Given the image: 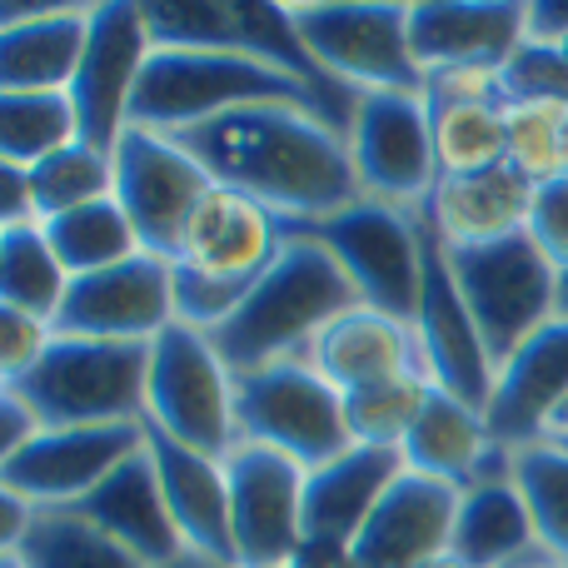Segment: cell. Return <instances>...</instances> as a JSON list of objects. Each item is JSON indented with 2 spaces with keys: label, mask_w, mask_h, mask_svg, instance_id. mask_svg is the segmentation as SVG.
<instances>
[{
  "label": "cell",
  "mask_w": 568,
  "mask_h": 568,
  "mask_svg": "<svg viewBox=\"0 0 568 568\" xmlns=\"http://www.w3.org/2000/svg\"><path fill=\"white\" fill-rule=\"evenodd\" d=\"M10 554L20 559V568H145L75 509H36L26 539Z\"/></svg>",
  "instance_id": "obj_32"
},
{
  "label": "cell",
  "mask_w": 568,
  "mask_h": 568,
  "mask_svg": "<svg viewBox=\"0 0 568 568\" xmlns=\"http://www.w3.org/2000/svg\"><path fill=\"white\" fill-rule=\"evenodd\" d=\"M524 40H529V6L524 0H424V6H409V45L424 75L454 65L504 70Z\"/></svg>",
  "instance_id": "obj_19"
},
{
  "label": "cell",
  "mask_w": 568,
  "mask_h": 568,
  "mask_svg": "<svg viewBox=\"0 0 568 568\" xmlns=\"http://www.w3.org/2000/svg\"><path fill=\"white\" fill-rule=\"evenodd\" d=\"M529 240L549 255V265L568 270V175L534 185V210H529Z\"/></svg>",
  "instance_id": "obj_41"
},
{
  "label": "cell",
  "mask_w": 568,
  "mask_h": 568,
  "mask_svg": "<svg viewBox=\"0 0 568 568\" xmlns=\"http://www.w3.org/2000/svg\"><path fill=\"white\" fill-rule=\"evenodd\" d=\"M439 175H479L509 165V110L504 105H439L429 110Z\"/></svg>",
  "instance_id": "obj_33"
},
{
  "label": "cell",
  "mask_w": 568,
  "mask_h": 568,
  "mask_svg": "<svg viewBox=\"0 0 568 568\" xmlns=\"http://www.w3.org/2000/svg\"><path fill=\"white\" fill-rule=\"evenodd\" d=\"M165 568H240V564H225V559H210V554L185 549V554H180V559H170Z\"/></svg>",
  "instance_id": "obj_45"
},
{
  "label": "cell",
  "mask_w": 568,
  "mask_h": 568,
  "mask_svg": "<svg viewBox=\"0 0 568 568\" xmlns=\"http://www.w3.org/2000/svg\"><path fill=\"white\" fill-rule=\"evenodd\" d=\"M70 275L55 260L45 230L40 225H6L0 230V304L20 314L55 324L60 304H65Z\"/></svg>",
  "instance_id": "obj_31"
},
{
  "label": "cell",
  "mask_w": 568,
  "mask_h": 568,
  "mask_svg": "<svg viewBox=\"0 0 568 568\" xmlns=\"http://www.w3.org/2000/svg\"><path fill=\"white\" fill-rule=\"evenodd\" d=\"M50 339H55V324L36 320V314H20L0 304V384H16L45 359Z\"/></svg>",
  "instance_id": "obj_39"
},
{
  "label": "cell",
  "mask_w": 568,
  "mask_h": 568,
  "mask_svg": "<svg viewBox=\"0 0 568 568\" xmlns=\"http://www.w3.org/2000/svg\"><path fill=\"white\" fill-rule=\"evenodd\" d=\"M290 16L329 80L359 95H424V70L409 45V6H290Z\"/></svg>",
  "instance_id": "obj_10"
},
{
  "label": "cell",
  "mask_w": 568,
  "mask_h": 568,
  "mask_svg": "<svg viewBox=\"0 0 568 568\" xmlns=\"http://www.w3.org/2000/svg\"><path fill=\"white\" fill-rule=\"evenodd\" d=\"M434 384L424 379V369L399 374V379H379L364 384V389L344 394V424H349L354 444H369V449H404L414 419L424 414Z\"/></svg>",
  "instance_id": "obj_34"
},
{
  "label": "cell",
  "mask_w": 568,
  "mask_h": 568,
  "mask_svg": "<svg viewBox=\"0 0 568 568\" xmlns=\"http://www.w3.org/2000/svg\"><path fill=\"white\" fill-rule=\"evenodd\" d=\"M180 320L175 265L155 255H135L125 265H110L100 275L70 280L65 304L55 314V334L75 339H115L150 344Z\"/></svg>",
  "instance_id": "obj_17"
},
{
  "label": "cell",
  "mask_w": 568,
  "mask_h": 568,
  "mask_svg": "<svg viewBox=\"0 0 568 568\" xmlns=\"http://www.w3.org/2000/svg\"><path fill=\"white\" fill-rule=\"evenodd\" d=\"M534 185L514 165L479 170V175H439L419 215L434 225L444 250H484L499 240L529 235Z\"/></svg>",
  "instance_id": "obj_24"
},
{
  "label": "cell",
  "mask_w": 568,
  "mask_h": 568,
  "mask_svg": "<svg viewBox=\"0 0 568 568\" xmlns=\"http://www.w3.org/2000/svg\"><path fill=\"white\" fill-rule=\"evenodd\" d=\"M80 140L70 90H0V165L36 170Z\"/></svg>",
  "instance_id": "obj_30"
},
{
  "label": "cell",
  "mask_w": 568,
  "mask_h": 568,
  "mask_svg": "<svg viewBox=\"0 0 568 568\" xmlns=\"http://www.w3.org/2000/svg\"><path fill=\"white\" fill-rule=\"evenodd\" d=\"M459 489L404 469L349 544V568H424L449 554Z\"/></svg>",
  "instance_id": "obj_20"
},
{
  "label": "cell",
  "mask_w": 568,
  "mask_h": 568,
  "mask_svg": "<svg viewBox=\"0 0 568 568\" xmlns=\"http://www.w3.org/2000/svg\"><path fill=\"white\" fill-rule=\"evenodd\" d=\"M549 434H568V399L559 404V414H554V424H549ZM549 434H544V439H549Z\"/></svg>",
  "instance_id": "obj_46"
},
{
  "label": "cell",
  "mask_w": 568,
  "mask_h": 568,
  "mask_svg": "<svg viewBox=\"0 0 568 568\" xmlns=\"http://www.w3.org/2000/svg\"><path fill=\"white\" fill-rule=\"evenodd\" d=\"M310 364L339 394H354L379 379H399V374L419 369L414 324L394 320V314H384V310H369V304H354L349 314H339V320L314 339Z\"/></svg>",
  "instance_id": "obj_28"
},
{
  "label": "cell",
  "mask_w": 568,
  "mask_h": 568,
  "mask_svg": "<svg viewBox=\"0 0 568 568\" xmlns=\"http://www.w3.org/2000/svg\"><path fill=\"white\" fill-rule=\"evenodd\" d=\"M110 160H115V200L135 225L140 250L155 260H175L180 235H185L190 215L200 210V200L215 190V180L205 175V165L180 140L140 125H130L120 135Z\"/></svg>",
  "instance_id": "obj_12"
},
{
  "label": "cell",
  "mask_w": 568,
  "mask_h": 568,
  "mask_svg": "<svg viewBox=\"0 0 568 568\" xmlns=\"http://www.w3.org/2000/svg\"><path fill=\"white\" fill-rule=\"evenodd\" d=\"M554 568H564V564H554Z\"/></svg>",
  "instance_id": "obj_52"
},
{
  "label": "cell",
  "mask_w": 568,
  "mask_h": 568,
  "mask_svg": "<svg viewBox=\"0 0 568 568\" xmlns=\"http://www.w3.org/2000/svg\"><path fill=\"white\" fill-rule=\"evenodd\" d=\"M549 439H559V444H564V449H568V434H549Z\"/></svg>",
  "instance_id": "obj_50"
},
{
  "label": "cell",
  "mask_w": 568,
  "mask_h": 568,
  "mask_svg": "<svg viewBox=\"0 0 568 568\" xmlns=\"http://www.w3.org/2000/svg\"><path fill=\"white\" fill-rule=\"evenodd\" d=\"M284 250V230L265 205L245 200L240 190L215 185L190 215L175 250V300L180 320L195 329H215L240 310L255 280L275 265Z\"/></svg>",
  "instance_id": "obj_3"
},
{
  "label": "cell",
  "mask_w": 568,
  "mask_h": 568,
  "mask_svg": "<svg viewBox=\"0 0 568 568\" xmlns=\"http://www.w3.org/2000/svg\"><path fill=\"white\" fill-rule=\"evenodd\" d=\"M150 55H155V40H150L140 0L90 6V45L75 80H70V105H75L85 145L105 150V155L120 145V135L130 130V105H135V85L145 75Z\"/></svg>",
  "instance_id": "obj_14"
},
{
  "label": "cell",
  "mask_w": 568,
  "mask_h": 568,
  "mask_svg": "<svg viewBox=\"0 0 568 568\" xmlns=\"http://www.w3.org/2000/svg\"><path fill=\"white\" fill-rule=\"evenodd\" d=\"M449 554L469 568H554L514 479H489L459 489Z\"/></svg>",
  "instance_id": "obj_27"
},
{
  "label": "cell",
  "mask_w": 568,
  "mask_h": 568,
  "mask_svg": "<svg viewBox=\"0 0 568 568\" xmlns=\"http://www.w3.org/2000/svg\"><path fill=\"white\" fill-rule=\"evenodd\" d=\"M230 474V524H235V559L240 568H275L294 564L304 544V479L294 459L240 439L225 454Z\"/></svg>",
  "instance_id": "obj_16"
},
{
  "label": "cell",
  "mask_w": 568,
  "mask_h": 568,
  "mask_svg": "<svg viewBox=\"0 0 568 568\" xmlns=\"http://www.w3.org/2000/svg\"><path fill=\"white\" fill-rule=\"evenodd\" d=\"M90 45V6L6 10L0 16V90H70Z\"/></svg>",
  "instance_id": "obj_26"
},
{
  "label": "cell",
  "mask_w": 568,
  "mask_h": 568,
  "mask_svg": "<svg viewBox=\"0 0 568 568\" xmlns=\"http://www.w3.org/2000/svg\"><path fill=\"white\" fill-rule=\"evenodd\" d=\"M568 399V320L554 314L539 334L514 349V359L499 364V384L489 399V434L509 449L544 439Z\"/></svg>",
  "instance_id": "obj_23"
},
{
  "label": "cell",
  "mask_w": 568,
  "mask_h": 568,
  "mask_svg": "<svg viewBox=\"0 0 568 568\" xmlns=\"http://www.w3.org/2000/svg\"><path fill=\"white\" fill-rule=\"evenodd\" d=\"M524 100H568V55L544 40H524L504 65V105Z\"/></svg>",
  "instance_id": "obj_38"
},
{
  "label": "cell",
  "mask_w": 568,
  "mask_h": 568,
  "mask_svg": "<svg viewBox=\"0 0 568 568\" xmlns=\"http://www.w3.org/2000/svg\"><path fill=\"white\" fill-rule=\"evenodd\" d=\"M45 240L55 250V260L65 265L70 280L80 275H100L110 265H125V260L145 255L140 250V235L130 225V215L120 210V200H95V205H80V210H65V215L45 220Z\"/></svg>",
  "instance_id": "obj_29"
},
{
  "label": "cell",
  "mask_w": 568,
  "mask_h": 568,
  "mask_svg": "<svg viewBox=\"0 0 568 568\" xmlns=\"http://www.w3.org/2000/svg\"><path fill=\"white\" fill-rule=\"evenodd\" d=\"M140 449H145V419L100 424V429H40L30 444L0 459V489L20 494L36 509H75Z\"/></svg>",
  "instance_id": "obj_15"
},
{
  "label": "cell",
  "mask_w": 568,
  "mask_h": 568,
  "mask_svg": "<svg viewBox=\"0 0 568 568\" xmlns=\"http://www.w3.org/2000/svg\"><path fill=\"white\" fill-rule=\"evenodd\" d=\"M424 105L429 110H439V105H504V70H484V65L429 70V75H424Z\"/></svg>",
  "instance_id": "obj_40"
},
{
  "label": "cell",
  "mask_w": 568,
  "mask_h": 568,
  "mask_svg": "<svg viewBox=\"0 0 568 568\" xmlns=\"http://www.w3.org/2000/svg\"><path fill=\"white\" fill-rule=\"evenodd\" d=\"M404 469L439 479L449 489L514 479V449L489 434V419L444 389H429V404L404 439Z\"/></svg>",
  "instance_id": "obj_22"
},
{
  "label": "cell",
  "mask_w": 568,
  "mask_h": 568,
  "mask_svg": "<svg viewBox=\"0 0 568 568\" xmlns=\"http://www.w3.org/2000/svg\"><path fill=\"white\" fill-rule=\"evenodd\" d=\"M529 40L564 45V40H568V6H554V0H539V6H529Z\"/></svg>",
  "instance_id": "obj_44"
},
{
  "label": "cell",
  "mask_w": 568,
  "mask_h": 568,
  "mask_svg": "<svg viewBox=\"0 0 568 568\" xmlns=\"http://www.w3.org/2000/svg\"><path fill=\"white\" fill-rule=\"evenodd\" d=\"M344 140H349L364 200L424 210V200L439 185V155H434V125L424 95H394V90L359 95Z\"/></svg>",
  "instance_id": "obj_13"
},
{
  "label": "cell",
  "mask_w": 568,
  "mask_h": 568,
  "mask_svg": "<svg viewBox=\"0 0 568 568\" xmlns=\"http://www.w3.org/2000/svg\"><path fill=\"white\" fill-rule=\"evenodd\" d=\"M145 424L165 429L190 449L225 459L240 444L235 424V374L220 359L205 329L175 320L160 339H150Z\"/></svg>",
  "instance_id": "obj_7"
},
{
  "label": "cell",
  "mask_w": 568,
  "mask_h": 568,
  "mask_svg": "<svg viewBox=\"0 0 568 568\" xmlns=\"http://www.w3.org/2000/svg\"><path fill=\"white\" fill-rule=\"evenodd\" d=\"M419 225H424V280H419V314H414L419 369L434 389L454 394V399H464L469 409H479L489 419L499 364H494L489 344H484L479 324H474L469 304H464L444 240L434 235V225L424 215Z\"/></svg>",
  "instance_id": "obj_11"
},
{
  "label": "cell",
  "mask_w": 568,
  "mask_h": 568,
  "mask_svg": "<svg viewBox=\"0 0 568 568\" xmlns=\"http://www.w3.org/2000/svg\"><path fill=\"white\" fill-rule=\"evenodd\" d=\"M75 514L95 524L100 534H110L120 549H130L145 568H165L170 559L185 554V539H180L175 519H170L155 464H150L145 449L120 464L95 494H85L75 504Z\"/></svg>",
  "instance_id": "obj_25"
},
{
  "label": "cell",
  "mask_w": 568,
  "mask_h": 568,
  "mask_svg": "<svg viewBox=\"0 0 568 568\" xmlns=\"http://www.w3.org/2000/svg\"><path fill=\"white\" fill-rule=\"evenodd\" d=\"M275 568H300V564H275Z\"/></svg>",
  "instance_id": "obj_51"
},
{
  "label": "cell",
  "mask_w": 568,
  "mask_h": 568,
  "mask_svg": "<svg viewBox=\"0 0 568 568\" xmlns=\"http://www.w3.org/2000/svg\"><path fill=\"white\" fill-rule=\"evenodd\" d=\"M0 568H20V559L16 554H0Z\"/></svg>",
  "instance_id": "obj_49"
},
{
  "label": "cell",
  "mask_w": 568,
  "mask_h": 568,
  "mask_svg": "<svg viewBox=\"0 0 568 568\" xmlns=\"http://www.w3.org/2000/svg\"><path fill=\"white\" fill-rule=\"evenodd\" d=\"M514 484L529 504L549 559L568 568V449L559 439H534L514 449Z\"/></svg>",
  "instance_id": "obj_35"
},
{
  "label": "cell",
  "mask_w": 568,
  "mask_h": 568,
  "mask_svg": "<svg viewBox=\"0 0 568 568\" xmlns=\"http://www.w3.org/2000/svg\"><path fill=\"white\" fill-rule=\"evenodd\" d=\"M424 568H469V564H464V559H454V554H439V559H429Z\"/></svg>",
  "instance_id": "obj_47"
},
{
  "label": "cell",
  "mask_w": 568,
  "mask_h": 568,
  "mask_svg": "<svg viewBox=\"0 0 568 568\" xmlns=\"http://www.w3.org/2000/svg\"><path fill=\"white\" fill-rule=\"evenodd\" d=\"M170 140H180L215 185L240 190L275 220H324L359 200L349 140L310 105H245Z\"/></svg>",
  "instance_id": "obj_1"
},
{
  "label": "cell",
  "mask_w": 568,
  "mask_h": 568,
  "mask_svg": "<svg viewBox=\"0 0 568 568\" xmlns=\"http://www.w3.org/2000/svg\"><path fill=\"white\" fill-rule=\"evenodd\" d=\"M30 190H36V220L45 225V220L65 215V210L95 205V200L115 195V160L105 150L75 140V145H65L60 155L40 160L30 170Z\"/></svg>",
  "instance_id": "obj_36"
},
{
  "label": "cell",
  "mask_w": 568,
  "mask_h": 568,
  "mask_svg": "<svg viewBox=\"0 0 568 568\" xmlns=\"http://www.w3.org/2000/svg\"><path fill=\"white\" fill-rule=\"evenodd\" d=\"M509 165L529 185L568 175V100H524L509 105Z\"/></svg>",
  "instance_id": "obj_37"
},
{
  "label": "cell",
  "mask_w": 568,
  "mask_h": 568,
  "mask_svg": "<svg viewBox=\"0 0 568 568\" xmlns=\"http://www.w3.org/2000/svg\"><path fill=\"white\" fill-rule=\"evenodd\" d=\"M404 474L399 449H369L349 444L339 459L310 469L304 479V544L300 568H349V544L369 524L374 504L389 494V484Z\"/></svg>",
  "instance_id": "obj_18"
},
{
  "label": "cell",
  "mask_w": 568,
  "mask_h": 568,
  "mask_svg": "<svg viewBox=\"0 0 568 568\" xmlns=\"http://www.w3.org/2000/svg\"><path fill=\"white\" fill-rule=\"evenodd\" d=\"M150 344L55 334L26 379L6 384L36 409L40 429H100L145 419Z\"/></svg>",
  "instance_id": "obj_4"
},
{
  "label": "cell",
  "mask_w": 568,
  "mask_h": 568,
  "mask_svg": "<svg viewBox=\"0 0 568 568\" xmlns=\"http://www.w3.org/2000/svg\"><path fill=\"white\" fill-rule=\"evenodd\" d=\"M235 424L240 439L265 444L300 469H320L354 444L344 424V394L310 359L235 374Z\"/></svg>",
  "instance_id": "obj_8"
},
{
  "label": "cell",
  "mask_w": 568,
  "mask_h": 568,
  "mask_svg": "<svg viewBox=\"0 0 568 568\" xmlns=\"http://www.w3.org/2000/svg\"><path fill=\"white\" fill-rule=\"evenodd\" d=\"M145 454H150V464H155L160 494H165V509H170V519H175L185 549L240 564L235 559V524H230L225 459H210V454L170 439L155 424H145Z\"/></svg>",
  "instance_id": "obj_21"
},
{
  "label": "cell",
  "mask_w": 568,
  "mask_h": 568,
  "mask_svg": "<svg viewBox=\"0 0 568 568\" xmlns=\"http://www.w3.org/2000/svg\"><path fill=\"white\" fill-rule=\"evenodd\" d=\"M36 434H40L36 409H30L16 389H6V384H0V459H6L10 449H20V444H30Z\"/></svg>",
  "instance_id": "obj_43"
},
{
  "label": "cell",
  "mask_w": 568,
  "mask_h": 568,
  "mask_svg": "<svg viewBox=\"0 0 568 568\" xmlns=\"http://www.w3.org/2000/svg\"><path fill=\"white\" fill-rule=\"evenodd\" d=\"M284 235H304L324 245L339 270L354 280L369 310L414 324L419 314V280H424V225L419 210H399L384 200H354L339 215L324 220H280Z\"/></svg>",
  "instance_id": "obj_6"
},
{
  "label": "cell",
  "mask_w": 568,
  "mask_h": 568,
  "mask_svg": "<svg viewBox=\"0 0 568 568\" xmlns=\"http://www.w3.org/2000/svg\"><path fill=\"white\" fill-rule=\"evenodd\" d=\"M354 304H364L359 290L329 250L304 235H284L275 265L255 280L230 320L205 334L230 374H250L280 359H314V339Z\"/></svg>",
  "instance_id": "obj_2"
},
{
  "label": "cell",
  "mask_w": 568,
  "mask_h": 568,
  "mask_svg": "<svg viewBox=\"0 0 568 568\" xmlns=\"http://www.w3.org/2000/svg\"><path fill=\"white\" fill-rule=\"evenodd\" d=\"M6 225H40L26 165H0V230Z\"/></svg>",
  "instance_id": "obj_42"
},
{
  "label": "cell",
  "mask_w": 568,
  "mask_h": 568,
  "mask_svg": "<svg viewBox=\"0 0 568 568\" xmlns=\"http://www.w3.org/2000/svg\"><path fill=\"white\" fill-rule=\"evenodd\" d=\"M559 314H564V320H568V270H564V275H559Z\"/></svg>",
  "instance_id": "obj_48"
},
{
  "label": "cell",
  "mask_w": 568,
  "mask_h": 568,
  "mask_svg": "<svg viewBox=\"0 0 568 568\" xmlns=\"http://www.w3.org/2000/svg\"><path fill=\"white\" fill-rule=\"evenodd\" d=\"M280 100L314 110V100L290 75L235 50H155L135 85L130 125L155 130V135H185L230 110L280 105Z\"/></svg>",
  "instance_id": "obj_5"
},
{
  "label": "cell",
  "mask_w": 568,
  "mask_h": 568,
  "mask_svg": "<svg viewBox=\"0 0 568 568\" xmlns=\"http://www.w3.org/2000/svg\"><path fill=\"white\" fill-rule=\"evenodd\" d=\"M449 265L494 364L514 359V349L559 314V270L529 235L484 250H449Z\"/></svg>",
  "instance_id": "obj_9"
}]
</instances>
